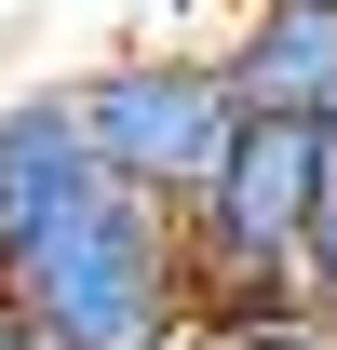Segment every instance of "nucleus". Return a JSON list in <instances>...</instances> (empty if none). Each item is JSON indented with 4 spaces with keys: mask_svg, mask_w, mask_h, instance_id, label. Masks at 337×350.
Masks as SVG:
<instances>
[{
    "mask_svg": "<svg viewBox=\"0 0 337 350\" xmlns=\"http://www.w3.org/2000/svg\"><path fill=\"white\" fill-rule=\"evenodd\" d=\"M0 297L27 310L54 350H162L175 323L203 310V297H189V243H175V216L135 202V189H108V175H95L82 202L0 269Z\"/></svg>",
    "mask_w": 337,
    "mask_h": 350,
    "instance_id": "1",
    "label": "nucleus"
},
{
    "mask_svg": "<svg viewBox=\"0 0 337 350\" xmlns=\"http://www.w3.org/2000/svg\"><path fill=\"white\" fill-rule=\"evenodd\" d=\"M68 122H82V162L108 175V189H135V202H162V216H189V189H203L216 162H229V135H243V108H229V81H216L203 41H135V54H95V68H68Z\"/></svg>",
    "mask_w": 337,
    "mask_h": 350,
    "instance_id": "2",
    "label": "nucleus"
},
{
    "mask_svg": "<svg viewBox=\"0 0 337 350\" xmlns=\"http://www.w3.org/2000/svg\"><path fill=\"white\" fill-rule=\"evenodd\" d=\"M203 54L243 122H337V0H243Z\"/></svg>",
    "mask_w": 337,
    "mask_h": 350,
    "instance_id": "3",
    "label": "nucleus"
},
{
    "mask_svg": "<svg viewBox=\"0 0 337 350\" xmlns=\"http://www.w3.org/2000/svg\"><path fill=\"white\" fill-rule=\"evenodd\" d=\"M82 189H95V162H82L68 94H54V81H14V94H0V269L27 256Z\"/></svg>",
    "mask_w": 337,
    "mask_h": 350,
    "instance_id": "4",
    "label": "nucleus"
},
{
    "mask_svg": "<svg viewBox=\"0 0 337 350\" xmlns=\"http://www.w3.org/2000/svg\"><path fill=\"white\" fill-rule=\"evenodd\" d=\"M162 350H337V310L284 297V310H189Z\"/></svg>",
    "mask_w": 337,
    "mask_h": 350,
    "instance_id": "5",
    "label": "nucleus"
},
{
    "mask_svg": "<svg viewBox=\"0 0 337 350\" xmlns=\"http://www.w3.org/2000/svg\"><path fill=\"white\" fill-rule=\"evenodd\" d=\"M0 350H54V337H41V323H27L14 297H0Z\"/></svg>",
    "mask_w": 337,
    "mask_h": 350,
    "instance_id": "6",
    "label": "nucleus"
}]
</instances>
